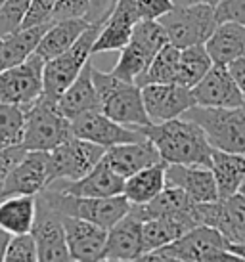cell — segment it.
<instances>
[{
	"label": "cell",
	"mask_w": 245,
	"mask_h": 262,
	"mask_svg": "<svg viewBox=\"0 0 245 262\" xmlns=\"http://www.w3.org/2000/svg\"><path fill=\"white\" fill-rule=\"evenodd\" d=\"M216 23L236 21L245 25V0H218L215 6Z\"/></svg>",
	"instance_id": "cell-38"
},
{
	"label": "cell",
	"mask_w": 245,
	"mask_h": 262,
	"mask_svg": "<svg viewBox=\"0 0 245 262\" xmlns=\"http://www.w3.org/2000/svg\"><path fill=\"white\" fill-rule=\"evenodd\" d=\"M58 0H31L29 12L23 19L22 27H33V25H43L52 21V14Z\"/></svg>",
	"instance_id": "cell-37"
},
{
	"label": "cell",
	"mask_w": 245,
	"mask_h": 262,
	"mask_svg": "<svg viewBox=\"0 0 245 262\" xmlns=\"http://www.w3.org/2000/svg\"><path fill=\"white\" fill-rule=\"evenodd\" d=\"M228 249L238 256L239 260L245 262V243H228Z\"/></svg>",
	"instance_id": "cell-44"
},
{
	"label": "cell",
	"mask_w": 245,
	"mask_h": 262,
	"mask_svg": "<svg viewBox=\"0 0 245 262\" xmlns=\"http://www.w3.org/2000/svg\"><path fill=\"white\" fill-rule=\"evenodd\" d=\"M25 151H27V149H25L23 146L0 149V182L6 178V174L10 172V168L14 167L15 163L25 155Z\"/></svg>",
	"instance_id": "cell-40"
},
{
	"label": "cell",
	"mask_w": 245,
	"mask_h": 262,
	"mask_svg": "<svg viewBox=\"0 0 245 262\" xmlns=\"http://www.w3.org/2000/svg\"><path fill=\"white\" fill-rule=\"evenodd\" d=\"M140 19L136 0H115L113 10L100 25L98 37L94 40L92 54L121 50L129 42L132 27Z\"/></svg>",
	"instance_id": "cell-16"
},
{
	"label": "cell",
	"mask_w": 245,
	"mask_h": 262,
	"mask_svg": "<svg viewBox=\"0 0 245 262\" xmlns=\"http://www.w3.org/2000/svg\"><path fill=\"white\" fill-rule=\"evenodd\" d=\"M211 172L215 176L218 199L238 193L245 178V153H232L215 149L211 153Z\"/></svg>",
	"instance_id": "cell-26"
},
{
	"label": "cell",
	"mask_w": 245,
	"mask_h": 262,
	"mask_svg": "<svg viewBox=\"0 0 245 262\" xmlns=\"http://www.w3.org/2000/svg\"><path fill=\"white\" fill-rule=\"evenodd\" d=\"M115 0H90V12H88V21L90 23H104V19L113 10Z\"/></svg>",
	"instance_id": "cell-41"
},
{
	"label": "cell",
	"mask_w": 245,
	"mask_h": 262,
	"mask_svg": "<svg viewBox=\"0 0 245 262\" xmlns=\"http://www.w3.org/2000/svg\"><path fill=\"white\" fill-rule=\"evenodd\" d=\"M169 35V42L176 48H186L194 44H205L216 27L215 6L211 4H176L159 17Z\"/></svg>",
	"instance_id": "cell-8"
},
{
	"label": "cell",
	"mask_w": 245,
	"mask_h": 262,
	"mask_svg": "<svg viewBox=\"0 0 245 262\" xmlns=\"http://www.w3.org/2000/svg\"><path fill=\"white\" fill-rule=\"evenodd\" d=\"M98 31H100V23H90L71 48H67L64 54H59L56 58L44 61L43 96L50 100H58L59 94L77 79L83 67L90 61Z\"/></svg>",
	"instance_id": "cell-7"
},
{
	"label": "cell",
	"mask_w": 245,
	"mask_h": 262,
	"mask_svg": "<svg viewBox=\"0 0 245 262\" xmlns=\"http://www.w3.org/2000/svg\"><path fill=\"white\" fill-rule=\"evenodd\" d=\"M144 136L157 147L161 159L176 165H211L213 146L197 123L176 117L163 123H152L142 128Z\"/></svg>",
	"instance_id": "cell-1"
},
{
	"label": "cell",
	"mask_w": 245,
	"mask_h": 262,
	"mask_svg": "<svg viewBox=\"0 0 245 262\" xmlns=\"http://www.w3.org/2000/svg\"><path fill=\"white\" fill-rule=\"evenodd\" d=\"M228 69H230L232 77L238 82L239 92H241V96H243V100H245V56L236 59V61H232L230 66H228Z\"/></svg>",
	"instance_id": "cell-42"
},
{
	"label": "cell",
	"mask_w": 245,
	"mask_h": 262,
	"mask_svg": "<svg viewBox=\"0 0 245 262\" xmlns=\"http://www.w3.org/2000/svg\"><path fill=\"white\" fill-rule=\"evenodd\" d=\"M165 168L167 163L161 159L125 178L122 195L129 199L130 205H144L152 201L165 188Z\"/></svg>",
	"instance_id": "cell-27"
},
{
	"label": "cell",
	"mask_w": 245,
	"mask_h": 262,
	"mask_svg": "<svg viewBox=\"0 0 245 262\" xmlns=\"http://www.w3.org/2000/svg\"><path fill=\"white\" fill-rule=\"evenodd\" d=\"M2 2H4V0H0V6H2Z\"/></svg>",
	"instance_id": "cell-47"
},
{
	"label": "cell",
	"mask_w": 245,
	"mask_h": 262,
	"mask_svg": "<svg viewBox=\"0 0 245 262\" xmlns=\"http://www.w3.org/2000/svg\"><path fill=\"white\" fill-rule=\"evenodd\" d=\"M36 220L35 195H8L0 199V226L8 232L27 233Z\"/></svg>",
	"instance_id": "cell-29"
},
{
	"label": "cell",
	"mask_w": 245,
	"mask_h": 262,
	"mask_svg": "<svg viewBox=\"0 0 245 262\" xmlns=\"http://www.w3.org/2000/svg\"><path fill=\"white\" fill-rule=\"evenodd\" d=\"M4 260H23V262H35L38 260V249H36L33 233H15L8 243L6 256Z\"/></svg>",
	"instance_id": "cell-35"
},
{
	"label": "cell",
	"mask_w": 245,
	"mask_h": 262,
	"mask_svg": "<svg viewBox=\"0 0 245 262\" xmlns=\"http://www.w3.org/2000/svg\"><path fill=\"white\" fill-rule=\"evenodd\" d=\"M71 132L73 136L94 142V144L106 147V149L111 146H117V144L136 142V140L146 138L142 128H134V126L117 123L100 110H92L73 117Z\"/></svg>",
	"instance_id": "cell-11"
},
{
	"label": "cell",
	"mask_w": 245,
	"mask_h": 262,
	"mask_svg": "<svg viewBox=\"0 0 245 262\" xmlns=\"http://www.w3.org/2000/svg\"><path fill=\"white\" fill-rule=\"evenodd\" d=\"M182 117L199 124L215 149L245 153V105L207 107L195 103Z\"/></svg>",
	"instance_id": "cell-5"
},
{
	"label": "cell",
	"mask_w": 245,
	"mask_h": 262,
	"mask_svg": "<svg viewBox=\"0 0 245 262\" xmlns=\"http://www.w3.org/2000/svg\"><path fill=\"white\" fill-rule=\"evenodd\" d=\"M33 237L38 249V260L65 262L69 258V249L65 241V230L59 212L52 211L36 199V220L33 224Z\"/></svg>",
	"instance_id": "cell-15"
},
{
	"label": "cell",
	"mask_w": 245,
	"mask_h": 262,
	"mask_svg": "<svg viewBox=\"0 0 245 262\" xmlns=\"http://www.w3.org/2000/svg\"><path fill=\"white\" fill-rule=\"evenodd\" d=\"M31 0H4L0 6V37H8L22 29L23 19L29 12Z\"/></svg>",
	"instance_id": "cell-34"
},
{
	"label": "cell",
	"mask_w": 245,
	"mask_h": 262,
	"mask_svg": "<svg viewBox=\"0 0 245 262\" xmlns=\"http://www.w3.org/2000/svg\"><path fill=\"white\" fill-rule=\"evenodd\" d=\"M136 2L140 19H159L176 6L174 0H136Z\"/></svg>",
	"instance_id": "cell-39"
},
{
	"label": "cell",
	"mask_w": 245,
	"mask_h": 262,
	"mask_svg": "<svg viewBox=\"0 0 245 262\" xmlns=\"http://www.w3.org/2000/svg\"><path fill=\"white\" fill-rule=\"evenodd\" d=\"M205 50L213 66L228 67L232 61L245 56V25L236 21L216 23L215 31L205 40Z\"/></svg>",
	"instance_id": "cell-23"
},
{
	"label": "cell",
	"mask_w": 245,
	"mask_h": 262,
	"mask_svg": "<svg viewBox=\"0 0 245 262\" xmlns=\"http://www.w3.org/2000/svg\"><path fill=\"white\" fill-rule=\"evenodd\" d=\"M142 222V216L130 207V211L108 230L101 260H140L144 256Z\"/></svg>",
	"instance_id": "cell-14"
},
{
	"label": "cell",
	"mask_w": 245,
	"mask_h": 262,
	"mask_svg": "<svg viewBox=\"0 0 245 262\" xmlns=\"http://www.w3.org/2000/svg\"><path fill=\"white\" fill-rule=\"evenodd\" d=\"M122 186H125V178L113 172L104 161H100L96 167H92L87 174L77 180H54V182L46 184V188L77 197L121 195Z\"/></svg>",
	"instance_id": "cell-18"
},
{
	"label": "cell",
	"mask_w": 245,
	"mask_h": 262,
	"mask_svg": "<svg viewBox=\"0 0 245 262\" xmlns=\"http://www.w3.org/2000/svg\"><path fill=\"white\" fill-rule=\"evenodd\" d=\"M194 98L197 105L207 107H239L245 100L230 69L224 66H213L194 88Z\"/></svg>",
	"instance_id": "cell-17"
},
{
	"label": "cell",
	"mask_w": 245,
	"mask_h": 262,
	"mask_svg": "<svg viewBox=\"0 0 245 262\" xmlns=\"http://www.w3.org/2000/svg\"><path fill=\"white\" fill-rule=\"evenodd\" d=\"M44 59L33 52L22 63L0 71V102L29 107L43 96Z\"/></svg>",
	"instance_id": "cell-10"
},
{
	"label": "cell",
	"mask_w": 245,
	"mask_h": 262,
	"mask_svg": "<svg viewBox=\"0 0 245 262\" xmlns=\"http://www.w3.org/2000/svg\"><path fill=\"white\" fill-rule=\"evenodd\" d=\"M56 103H58L59 111L69 121L80 113L100 110V98H98V92H96L92 80V61H88L87 66L83 67V71L77 75V79L59 94Z\"/></svg>",
	"instance_id": "cell-24"
},
{
	"label": "cell",
	"mask_w": 245,
	"mask_h": 262,
	"mask_svg": "<svg viewBox=\"0 0 245 262\" xmlns=\"http://www.w3.org/2000/svg\"><path fill=\"white\" fill-rule=\"evenodd\" d=\"M48 184V151L27 149L0 182V199L8 195H36Z\"/></svg>",
	"instance_id": "cell-12"
},
{
	"label": "cell",
	"mask_w": 245,
	"mask_h": 262,
	"mask_svg": "<svg viewBox=\"0 0 245 262\" xmlns=\"http://www.w3.org/2000/svg\"><path fill=\"white\" fill-rule=\"evenodd\" d=\"M213 67V59L205 50V44H194L180 48L178 59V77L176 82L182 86L194 88Z\"/></svg>",
	"instance_id": "cell-31"
},
{
	"label": "cell",
	"mask_w": 245,
	"mask_h": 262,
	"mask_svg": "<svg viewBox=\"0 0 245 262\" xmlns=\"http://www.w3.org/2000/svg\"><path fill=\"white\" fill-rule=\"evenodd\" d=\"M152 59H153L152 52L146 50L144 46L138 44L136 40L129 38V42L121 48V56H119L117 63L113 66V69L109 73L115 75L117 79L134 82L148 69Z\"/></svg>",
	"instance_id": "cell-32"
},
{
	"label": "cell",
	"mask_w": 245,
	"mask_h": 262,
	"mask_svg": "<svg viewBox=\"0 0 245 262\" xmlns=\"http://www.w3.org/2000/svg\"><path fill=\"white\" fill-rule=\"evenodd\" d=\"M239 193H241V195L245 197V178H243V182H241V186H239V189H238Z\"/></svg>",
	"instance_id": "cell-46"
},
{
	"label": "cell",
	"mask_w": 245,
	"mask_h": 262,
	"mask_svg": "<svg viewBox=\"0 0 245 262\" xmlns=\"http://www.w3.org/2000/svg\"><path fill=\"white\" fill-rule=\"evenodd\" d=\"M101 161L121 178H129L130 174L161 161V155L152 140L142 138L136 142H125L108 147Z\"/></svg>",
	"instance_id": "cell-21"
},
{
	"label": "cell",
	"mask_w": 245,
	"mask_h": 262,
	"mask_svg": "<svg viewBox=\"0 0 245 262\" xmlns=\"http://www.w3.org/2000/svg\"><path fill=\"white\" fill-rule=\"evenodd\" d=\"M92 80L98 98H100V111H104L109 119L117 123L144 128L152 124L142 100V88L136 82L117 79L115 75L100 71L92 66Z\"/></svg>",
	"instance_id": "cell-2"
},
{
	"label": "cell",
	"mask_w": 245,
	"mask_h": 262,
	"mask_svg": "<svg viewBox=\"0 0 245 262\" xmlns=\"http://www.w3.org/2000/svg\"><path fill=\"white\" fill-rule=\"evenodd\" d=\"M0 40H2V37H0Z\"/></svg>",
	"instance_id": "cell-48"
},
{
	"label": "cell",
	"mask_w": 245,
	"mask_h": 262,
	"mask_svg": "<svg viewBox=\"0 0 245 262\" xmlns=\"http://www.w3.org/2000/svg\"><path fill=\"white\" fill-rule=\"evenodd\" d=\"M48 25L50 23L22 27L12 35H8V37H2V40H0V71L17 66L23 59L29 58L35 52L36 44L44 35V31L48 29Z\"/></svg>",
	"instance_id": "cell-28"
},
{
	"label": "cell",
	"mask_w": 245,
	"mask_h": 262,
	"mask_svg": "<svg viewBox=\"0 0 245 262\" xmlns=\"http://www.w3.org/2000/svg\"><path fill=\"white\" fill-rule=\"evenodd\" d=\"M194 226H199L195 205L192 211L180 212V214H167V216H152L144 219L142 222V237H144V255L153 249L173 243L180 235L192 230Z\"/></svg>",
	"instance_id": "cell-22"
},
{
	"label": "cell",
	"mask_w": 245,
	"mask_h": 262,
	"mask_svg": "<svg viewBox=\"0 0 245 262\" xmlns=\"http://www.w3.org/2000/svg\"><path fill=\"white\" fill-rule=\"evenodd\" d=\"M10 239H12V233L0 226V262L4 260V256H6V249H8Z\"/></svg>",
	"instance_id": "cell-43"
},
{
	"label": "cell",
	"mask_w": 245,
	"mask_h": 262,
	"mask_svg": "<svg viewBox=\"0 0 245 262\" xmlns=\"http://www.w3.org/2000/svg\"><path fill=\"white\" fill-rule=\"evenodd\" d=\"M71 136V121L59 111L56 100L40 96L25 110V130L22 142L25 149L50 151Z\"/></svg>",
	"instance_id": "cell-6"
},
{
	"label": "cell",
	"mask_w": 245,
	"mask_h": 262,
	"mask_svg": "<svg viewBox=\"0 0 245 262\" xmlns=\"http://www.w3.org/2000/svg\"><path fill=\"white\" fill-rule=\"evenodd\" d=\"M230 241L213 226H194L184 235L169 245L146 253L140 260H194V262H218L239 260L228 249Z\"/></svg>",
	"instance_id": "cell-3"
},
{
	"label": "cell",
	"mask_w": 245,
	"mask_h": 262,
	"mask_svg": "<svg viewBox=\"0 0 245 262\" xmlns=\"http://www.w3.org/2000/svg\"><path fill=\"white\" fill-rule=\"evenodd\" d=\"M25 130V107L0 102V149L22 146Z\"/></svg>",
	"instance_id": "cell-33"
},
{
	"label": "cell",
	"mask_w": 245,
	"mask_h": 262,
	"mask_svg": "<svg viewBox=\"0 0 245 262\" xmlns=\"http://www.w3.org/2000/svg\"><path fill=\"white\" fill-rule=\"evenodd\" d=\"M106 147L94 142L71 136L48 151V184L54 180H77L96 167Z\"/></svg>",
	"instance_id": "cell-9"
},
{
	"label": "cell",
	"mask_w": 245,
	"mask_h": 262,
	"mask_svg": "<svg viewBox=\"0 0 245 262\" xmlns=\"http://www.w3.org/2000/svg\"><path fill=\"white\" fill-rule=\"evenodd\" d=\"M90 12V0H58L52 21L58 19H88Z\"/></svg>",
	"instance_id": "cell-36"
},
{
	"label": "cell",
	"mask_w": 245,
	"mask_h": 262,
	"mask_svg": "<svg viewBox=\"0 0 245 262\" xmlns=\"http://www.w3.org/2000/svg\"><path fill=\"white\" fill-rule=\"evenodd\" d=\"M64 222L65 241L71 260H101L108 230L92 224L88 220L59 214Z\"/></svg>",
	"instance_id": "cell-20"
},
{
	"label": "cell",
	"mask_w": 245,
	"mask_h": 262,
	"mask_svg": "<svg viewBox=\"0 0 245 262\" xmlns=\"http://www.w3.org/2000/svg\"><path fill=\"white\" fill-rule=\"evenodd\" d=\"M90 21L88 19H58V21H50L48 29L44 31L38 44H36L35 52L44 59L56 58L59 54H64L67 48H71L77 42V38L85 33Z\"/></svg>",
	"instance_id": "cell-25"
},
{
	"label": "cell",
	"mask_w": 245,
	"mask_h": 262,
	"mask_svg": "<svg viewBox=\"0 0 245 262\" xmlns=\"http://www.w3.org/2000/svg\"><path fill=\"white\" fill-rule=\"evenodd\" d=\"M140 88H142L146 113L152 119V123H163V121L182 117L190 107L195 105L192 88L182 86L178 82L146 84Z\"/></svg>",
	"instance_id": "cell-13"
},
{
	"label": "cell",
	"mask_w": 245,
	"mask_h": 262,
	"mask_svg": "<svg viewBox=\"0 0 245 262\" xmlns=\"http://www.w3.org/2000/svg\"><path fill=\"white\" fill-rule=\"evenodd\" d=\"M178 59H180V48H176V46L171 42L165 44V46L153 56L148 69H146L144 73L140 75L134 82H136L138 86L176 82V77H178Z\"/></svg>",
	"instance_id": "cell-30"
},
{
	"label": "cell",
	"mask_w": 245,
	"mask_h": 262,
	"mask_svg": "<svg viewBox=\"0 0 245 262\" xmlns=\"http://www.w3.org/2000/svg\"><path fill=\"white\" fill-rule=\"evenodd\" d=\"M165 186L178 188L194 203H209L218 199L215 176L205 165H176L167 163Z\"/></svg>",
	"instance_id": "cell-19"
},
{
	"label": "cell",
	"mask_w": 245,
	"mask_h": 262,
	"mask_svg": "<svg viewBox=\"0 0 245 262\" xmlns=\"http://www.w3.org/2000/svg\"><path fill=\"white\" fill-rule=\"evenodd\" d=\"M218 0H180L178 4H211V6H216Z\"/></svg>",
	"instance_id": "cell-45"
},
{
	"label": "cell",
	"mask_w": 245,
	"mask_h": 262,
	"mask_svg": "<svg viewBox=\"0 0 245 262\" xmlns=\"http://www.w3.org/2000/svg\"><path fill=\"white\" fill-rule=\"evenodd\" d=\"M36 199L59 214L88 220L104 230H109L113 224H117L132 207L122 193L113 197H77L44 188L43 191H38Z\"/></svg>",
	"instance_id": "cell-4"
}]
</instances>
